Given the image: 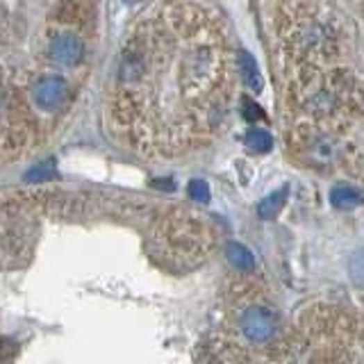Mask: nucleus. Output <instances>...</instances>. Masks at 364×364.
I'll return each mask as SVG.
<instances>
[{
	"label": "nucleus",
	"mask_w": 364,
	"mask_h": 364,
	"mask_svg": "<svg viewBox=\"0 0 364 364\" xmlns=\"http://www.w3.org/2000/svg\"><path fill=\"white\" fill-rule=\"evenodd\" d=\"M246 144L251 146L253 151H269L273 146V139L264 128H251L246 135Z\"/></svg>",
	"instance_id": "5"
},
{
	"label": "nucleus",
	"mask_w": 364,
	"mask_h": 364,
	"mask_svg": "<svg viewBox=\"0 0 364 364\" xmlns=\"http://www.w3.org/2000/svg\"><path fill=\"white\" fill-rule=\"evenodd\" d=\"M242 73H244V80L248 82V87L260 91L262 87V80H260V71H258V64L253 62V57L248 53H242Z\"/></svg>",
	"instance_id": "4"
},
{
	"label": "nucleus",
	"mask_w": 364,
	"mask_h": 364,
	"mask_svg": "<svg viewBox=\"0 0 364 364\" xmlns=\"http://www.w3.org/2000/svg\"><path fill=\"white\" fill-rule=\"evenodd\" d=\"M330 198H333V205H337V208H353V205L360 203V194L346 185L335 187L333 192H330Z\"/></svg>",
	"instance_id": "3"
},
{
	"label": "nucleus",
	"mask_w": 364,
	"mask_h": 364,
	"mask_svg": "<svg viewBox=\"0 0 364 364\" xmlns=\"http://www.w3.org/2000/svg\"><path fill=\"white\" fill-rule=\"evenodd\" d=\"M228 253H230V260H233L239 269H253V258H251V253L246 251L244 246H239V244H230L228 246Z\"/></svg>",
	"instance_id": "7"
},
{
	"label": "nucleus",
	"mask_w": 364,
	"mask_h": 364,
	"mask_svg": "<svg viewBox=\"0 0 364 364\" xmlns=\"http://www.w3.org/2000/svg\"><path fill=\"white\" fill-rule=\"evenodd\" d=\"M351 273L358 283H364V253H360L358 258L351 262Z\"/></svg>",
	"instance_id": "9"
},
{
	"label": "nucleus",
	"mask_w": 364,
	"mask_h": 364,
	"mask_svg": "<svg viewBox=\"0 0 364 364\" xmlns=\"http://www.w3.org/2000/svg\"><path fill=\"white\" fill-rule=\"evenodd\" d=\"M278 328V319L271 308L267 305H248L244 314L239 317V330L242 335L253 344H260L264 339H269Z\"/></svg>",
	"instance_id": "2"
},
{
	"label": "nucleus",
	"mask_w": 364,
	"mask_h": 364,
	"mask_svg": "<svg viewBox=\"0 0 364 364\" xmlns=\"http://www.w3.org/2000/svg\"><path fill=\"white\" fill-rule=\"evenodd\" d=\"M189 194H192L194 201H208L210 189H208V185H205L203 180H194L192 185H189Z\"/></svg>",
	"instance_id": "8"
},
{
	"label": "nucleus",
	"mask_w": 364,
	"mask_h": 364,
	"mask_svg": "<svg viewBox=\"0 0 364 364\" xmlns=\"http://www.w3.org/2000/svg\"><path fill=\"white\" fill-rule=\"evenodd\" d=\"M285 196H287V189H280V194H271L267 201H262L260 208H258L260 217H264V219H273V217H276L278 210L283 208Z\"/></svg>",
	"instance_id": "6"
},
{
	"label": "nucleus",
	"mask_w": 364,
	"mask_h": 364,
	"mask_svg": "<svg viewBox=\"0 0 364 364\" xmlns=\"http://www.w3.org/2000/svg\"><path fill=\"white\" fill-rule=\"evenodd\" d=\"M226 28L210 7L151 10L123 46L110 91L112 123L146 155H180L205 144L226 117Z\"/></svg>",
	"instance_id": "1"
}]
</instances>
